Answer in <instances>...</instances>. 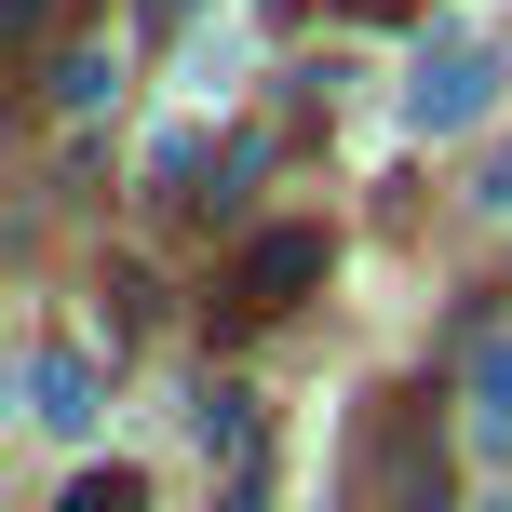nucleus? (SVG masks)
<instances>
[{
    "label": "nucleus",
    "instance_id": "423d86ee",
    "mask_svg": "<svg viewBox=\"0 0 512 512\" xmlns=\"http://www.w3.org/2000/svg\"><path fill=\"white\" fill-rule=\"evenodd\" d=\"M203 162H216L203 135H162V149H149V189H162V203H189V189H203Z\"/></svg>",
    "mask_w": 512,
    "mask_h": 512
},
{
    "label": "nucleus",
    "instance_id": "39448f33",
    "mask_svg": "<svg viewBox=\"0 0 512 512\" xmlns=\"http://www.w3.org/2000/svg\"><path fill=\"white\" fill-rule=\"evenodd\" d=\"M108 95H122V68H108L95 41H81V54H54V108H68V122H95Z\"/></svg>",
    "mask_w": 512,
    "mask_h": 512
},
{
    "label": "nucleus",
    "instance_id": "7ed1b4c3",
    "mask_svg": "<svg viewBox=\"0 0 512 512\" xmlns=\"http://www.w3.org/2000/svg\"><path fill=\"white\" fill-rule=\"evenodd\" d=\"M27 418H41V432H95V351L41 337V351H27Z\"/></svg>",
    "mask_w": 512,
    "mask_h": 512
},
{
    "label": "nucleus",
    "instance_id": "0eeeda50",
    "mask_svg": "<svg viewBox=\"0 0 512 512\" xmlns=\"http://www.w3.org/2000/svg\"><path fill=\"white\" fill-rule=\"evenodd\" d=\"M54 512H149V486H135V472H122V459H108V472H81V486H68V499H54Z\"/></svg>",
    "mask_w": 512,
    "mask_h": 512
},
{
    "label": "nucleus",
    "instance_id": "20e7f679",
    "mask_svg": "<svg viewBox=\"0 0 512 512\" xmlns=\"http://www.w3.org/2000/svg\"><path fill=\"white\" fill-rule=\"evenodd\" d=\"M472 445H486V459H512V337H486V351H472Z\"/></svg>",
    "mask_w": 512,
    "mask_h": 512
},
{
    "label": "nucleus",
    "instance_id": "6e6552de",
    "mask_svg": "<svg viewBox=\"0 0 512 512\" xmlns=\"http://www.w3.org/2000/svg\"><path fill=\"white\" fill-rule=\"evenodd\" d=\"M486 216H512V135H499V162H486V189H472Z\"/></svg>",
    "mask_w": 512,
    "mask_h": 512
},
{
    "label": "nucleus",
    "instance_id": "f03ea898",
    "mask_svg": "<svg viewBox=\"0 0 512 512\" xmlns=\"http://www.w3.org/2000/svg\"><path fill=\"white\" fill-rule=\"evenodd\" d=\"M310 283H324V230H256L230 256V283H216V310H230V324H270V310H297Z\"/></svg>",
    "mask_w": 512,
    "mask_h": 512
},
{
    "label": "nucleus",
    "instance_id": "1a4fd4ad",
    "mask_svg": "<svg viewBox=\"0 0 512 512\" xmlns=\"http://www.w3.org/2000/svg\"><path fill=\"white\" fill-rule=\"evenodd\" d=\"M0 14H14V27H41V0H0Z\"/></svg>",
    "mask_w": 512,
    "mask_h": 512
},
{
    "label": "nucleus",
    "instance_id": "f257e3e1",
    "mask_svg": "<svg viewBox=\"0 0 512 512\" xmlns=\"http://www.w3.org/2000/svg\"><path fill=\"white\" fill-rule=\"evenodd\" d=\"M499 81H512L499 41H432L418 81H405V122H418V135H472V122L499 108Z\"/></svg>",
    "mask_w": 512,
    "mask_h": 512
},
{
    "label": "nucleus",
    "instance_id": "9d476101",
    "mask_svg": "<svg viewBox=\"0 0 512 512\" xmlns=\"http://www.w3.org/2000/svg\"><path fill=\"white\" fill-rule=\"evenodd\" d=\"M364 14H405V0H364Z\"/></svg>",
    "mask_w": 512,
    "mask_h": 512
}]
</instances>
